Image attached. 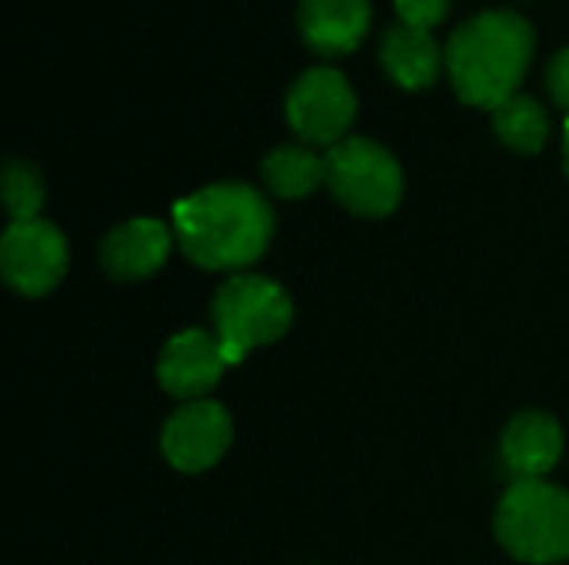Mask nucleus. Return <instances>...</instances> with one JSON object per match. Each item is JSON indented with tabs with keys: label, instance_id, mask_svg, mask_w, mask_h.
<instances>
[{
	"label": "nucleus",
	"instance_id": "f257e3e1",
	"mask_svg": "<svg viewBox=\"0 0 569 565\" xmlns=\"http://www.w3.org/2000/svg\"><path fill=\"white\" fill-rule=\"evenodd\" d=\"M180 250L200 270H243L273 240V210L247 183H213L173 206Z\"/></svg>",
	"mask_w": 569,
	"mask_h": 565
},
{
	"label": "nucleus",
	"instance_id": "f03ea898",
	"mask_svg": "<svg viewBox=\"0 0 569 565\" xmlns=\"http://www.w3.org/2000/svg\"><path fill=\"white\" fill-rule=\"evenodd\" d=\"M537 33L517 10H483L467 17L443 47V67L467 107L497 110L523 83Z\"/></svg>",
	"mask_w": 569,
	"mask_h": 565
},
{
	"label": "nucleus",
	"instance_id": "7ed1b4c3",
	"mask_svg": "<svg viewBox=\"0 0 569 565\" xmlns=\"http://www.w3.org/2000/svg\"><path fill=\"white\" fill-rule=\"evenodd\" d=\"M497 539L520 563H567L569 493L547 480H517L500 500Z\"/></svg>",
	"mask_w": 569,
	"mask_h": 565
},
{
	"label": "nucleus",
	"instance_id": "20e7f679",
	"mask_svg": "<svg viewBox=\"0 0 569 565\" xmlns=\"http://www.w3.org/2000/svg\"><path fill=\"white\" fill-rule=\"evenodd\" d=\"M210 313L223 360L227 366H237L250 350L287 336L293 323V300L280 283L257 273H240L220 286Z\"/></svg>",
	"mask_w": 569,
	"mask_h": 565
},
{
	"label": "nucleus",
	"instance_id": "39448f33",
	"mask_svg": "<svg viewBox=\"0 0 569 565\" xmlns=\"http://www.w3.org/2000/svg\"><path fill=\"white\" fill-rule=\"evenodd\" d=\"M323 163L330 193L353 216L380 220L400 206L403 170L383 143L370 137H347L323 153Z\"/></svg>",
	"mask_w": 569,
	"mask_h": 565
},
{
	"label": "nucleus",
	"instance_id": "423d86ee",
	"mask_svg": "<svg viewBox=\"0 0 569 565\" xmlns=\"http://www.w3.org/2000/svg\"><path fill=\"white\" fill-rule=\"evenodd\" d=\"M357 117V93L337 67L303 70L287 93L290 130L313 147H337Z\"/></svg>",
	"mask_w": 569,
	"mask_h": 565
},
{
	"label": "nucleus",
	"instance_id": "0eeeda50",
	"mask_svg": "<svg viewBox=\"0 0 569 565\" xmlns=\"http://www.w3.org/2000/svg\"><path fill=\"white\" fill-rule=\"evenodd\" d=\"M0 273L20 296H47L67 273V240L47 220L10 223L0 240Z\"/></svg>",
	"mask_w": 569,
	"mask_h": 565
},
{
	"label": "nucleus",
	"instance_id": "6e6552de",
	"mask_svg": "<svg viewBox=\"0 0 569 565\" xmlns=\"http://www.w3.org/2000/svg\"><path fill=\"white\" fill-rule=\"evenodd\" d=\"M233 440L230 413L213 400L183 403L163 426V456L180 473H203L223 460Z\"/></svg>",
	"mask_w": 569,
	"mask_h": 565
},
{
	"label": "nucleus",
	"instance_id": "1a4fd4ad",
	"mask_svg": "<svg viewBox=\"0 0 569 565\" xmlns=\"http://www.w3.org/2000/svg\"><path fill=\"white\" fill-rule=\"evenodd\" d=\"M227 360L220 350V340L207 330H183L177 333L157 363V376L160 386L177 396V400H203L223 376Z\"/></svg>",
	"mask_w": 569,
	"mask_h": 565
},
{
	"label": "nucleus",
	"instance_id": "9d476101",
	"mask_svg": "<svg viewBox=\"0 0 569 565\" xmlns=\"http://www.w3.org/2000/svg\"><path fill=\"white\" fill-rule=\"evenodd\" d=\"M370 0H300L297 7V27L303 43L323 57L353 53L370 33Z\"/></svg>",
	"mask_w": 569,
	"mask_h": 565
},
{
	"label": "nucleus",
	"instance_id": "9b49d317",
	"mask_svg": "<svg viewBox=\"0 0 569 565\" xmlns=\"http://www.w3.org/2000/svg\"><path fill=\"white\" fill-rule=\"evenodd\" d=\"M173 236L170 226L153 216H137L120 223L103 240V266L117 280H143L153 276L170 256Z\"/></svg>",
	"mask_w": 569,
	"mask_h": 565
},
{
	"label": "nucleus",
	"instance_id": "f8f14e48",
	"mask_svg": "<svg viewBox=\"0 0 569 565\" xmlns=\"http://www.w3.org/2000/svg\"><path fill=\"white\" fill-rule=\"evenodd\" d=\"M500 453L517 480H543L563 456V430L547 413H520L507 426Z\"/></svg>",
	"mask_w": 569,
	"mask_h": 565
},
{
	"label": "nucleus",
	"instance_id": "ddd939ff",
	"mask_svg": "<svg viewBox=\"0 0 569 565\" xmlns=\"http://www.w3.org/2000/svg\"><path fill=\"white\" fill-rule=\"evenodd\" d=\"M380 63L397 87L423 90L443 70V47L437 43L433 30H420L397 20L380 40Z\"/></svg>",
	"mask_w": 569,
	"mask_h": 565
},
{
	"label": "nucleus",
	"instance_id": "4468645a",
	"mask_svg": "<svg viewBox=\"0 0 569 565\" xmlns=\"http://www.w3.org/2000/svg\"><path fill=\"white\" fill-rule=\"evenodd\" d=\"M260 173H263V183L270 186V193H277L283 200H303L320 183H327L323 157L313 153L310 147H297V143H283L273 153H267Z\"/></svg>",
	"mask_w": 569,
	"mask_h": 565
},
{
	"label": "nucleus",
	"instance_id": "2eb2a0df",
	"mask_svg": "<svg viewBox=\"0 0 569 565\" xmlns=\"http://www.w3.org/2000/svg\"><path fill=\"white\" fill-rule=\"evenodd\" d=\"M493 130L510 150L540 153L550 140V113L537 97L517 93L493 110Z\"/></svg>",
	"mask_w": 569,
	"mask_h": 565
},
{
	"label": "nucleus",
	"instance_id": "dca6fc26",
	"mask_svg": "<svg viewBox=\"0 0 569 565\" xmlns=\"http://www.w3.org/2000/svg\"><path fill=\"white\" fill-rule=\"evenodd\" d=\"M47 200L43 173L30 160H10L3 167V206L13 223H30L40 220V206Z\"/></svg>",
	"mask_w": 569,
	"mask_h": 565
},
{
	"label": "nucleus",
	"instance_id": "f3484780",
	"mask_svg": "<svg viewBox=\"0 0 569 565\" xmlns=\"http://www.w3.org/2000/svg\"><path fill=\"white\" fill-rule=\"evenodd\" d=\"M393 7H397L400 23H410V27H420V30H433L447 17L450 0H393Z\"/></svg>",
	"mask_w": 569,
	"mask_h": 565
},
{
	"label": "nucleus",
	"instance_id": "a211bd4d",
	"mask_svg": "<svg viewBox=\"0 0 569 565\" xmlns=\"http://www.w3.org/2000/svg\"><path fill=\"white\" fill-rule=\"evenodd\" d=\"M547 90H550L553 103L569 113V47L553 53V60L547 67Z\"/></svg>",
	"mask_w": 569,
	"mask_h": 565
},
{
	"label": "nucleus",
	"instance_id": "6ab92c4d",
	"mask_svg": "<svg viewBox=\"0 0 569 565\" xmlns=\"http://www.w3.org/2000/svg\"><path fill=\"white\" fill-rule=\"evenodd\" d=\"M563 170H567L569 176V117L567 123H563Z\"/></svg>",
	"mask_w": 569,
	"mask_h": 565
}]
</instances>
